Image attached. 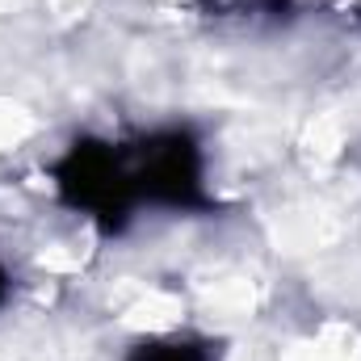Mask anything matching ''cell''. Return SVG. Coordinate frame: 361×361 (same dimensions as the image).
<instances>
[{"label":"cell","instance_id":"obj_1","mask_svg":"<svg viewBox=\"0 0 361 361\" xmlns=\"http://www.w3.org/2000/svg\"><path fill=\"white\" fill-rule=\"evenodd\" d=\"M55 189L63 206L89 214L101 231H122L130 210L139 206L126 147L105 143V139H76L59 160H55Z\"/></svg>","mask_w":361,"mask_h":361},{"label":"cell","instance_id":"obj_2","mask_svg":"<svg viewBox=\"0 0 361 361\" xmlns=\"http://www.w3.org/2000/svg\"><path fill=\"white\" fill-rule=\"evenodd\" d=\"M130 180L139 202L173 206V210H210L202 147L189 130H160L126 147Z\"/></svg>","mask_w":361,"mask_h":361},{"label":"cell","instance_id":"obj_3","mask_svg":"<svg viewBox=\"0 0 361 361\" xmlns=\"http://www.w3.org/2000/svg\"><path fill=\"white\" fill-rule=\"evenodd\" d=\"M126 361H210V353L197 341H139Z\"/></svg>","mask_w":361,"mask_h":361},{"label":"cell","instance_id":"obj_4","mask_svg":"<svg viewBox=\"0 0 361 361\" xmlns=\"http://www.w3.org/2000/svg\"><path fill=\"white\" fill-rule=\"evenodd\" d=\"M4 298H8V273L0 269V302H4Z\"/></svg>","mask_w":361,"mask_h":361}]
</instances>
